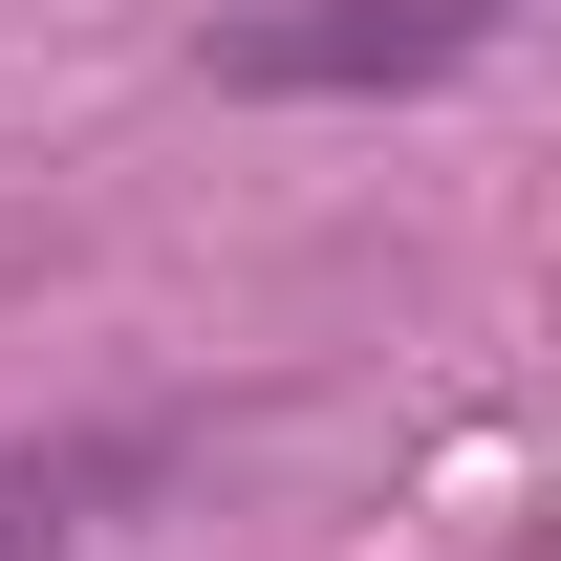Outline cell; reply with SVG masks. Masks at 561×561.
<instances>
[{
    "instance_id": "cell-2",
    "label": "cell",
    "mask_w": 561,
    "mask_h": 561,
    "mask_svg": "<svg viewBox=\"0 0 561 561\" xmlns=\"http://www.w3.org/2000/svg\"><path fill=\"white\" fill-rule=\"evenodd\" d=\"M130 476H151V432H108V454H0V561H66Z\"/></svg>"
},
{
    "instance_id": "cell-1",
    "label": "cell",
    "mask_w": 561,
    "mask_h": 561,
    "mask_svg": "<svg viewBox=\"0 0 561 561\" xmlns=\"http://www.w3.org/2000/svg\"><path fill=\"white\" fill-rule=\"evenodd\" d=\"M476 44L496 0H216V87H432Z\"/></svg>"
}]
</instances>
